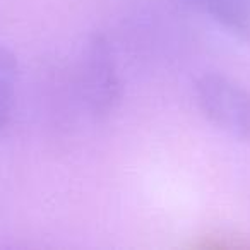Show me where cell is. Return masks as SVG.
I'll use <instances>...</instances> for the list:
<instances>
[{"label":"cell","mask_w":250,"mask_h":250,"mask_svg":"<svg viewBox=\"0 0 250 250\" xmlns=\"http://www.w3.org/2000/svg\"><path fill=\"white\" fill-rule=\"evenodd\" d=\"M77 87L84 108L94 120H104L122 101V79L110 40L93 33L83 45L77 65Z\"/></svg>","instance_id":"1"},{"label":"cell","mask_w":250,"mask_h":250,"mask_svg":"<svg viewBox=\"0 0 250 250\" xmlns=\"http://www.w3.org/2000/svg\"><path fill=\"white\" fill-rule=\"evenodd\" d=\"M199 110L228 136L250 141V89L231 77L204 72L194 84Z\"/></svg>","instance_id":"2"},{"label":"cell","mask_w":250,"mask_h":250,"mask_svg":"<svg viewBox=\"0 0 250 250\" xmlns=\"http://www.w3.org/2000/svg\"><path fill=\"white\" fill-rule=\"evenodd\" d=\"M190 11L211 19L219 28L250 43V0H177Z\"/></svg>","instance_id":"3"},{"label":"cell","mask_w":250,"mask_h":250,"mask_svg":"<svg viewBox=\"0 0 250 250\" xmlns=\"http://www.w3.org/2000/svg\"><path fill=\"white\" fill-rule=\"evenodd\" d=\"M18 60L7 48L0 46V137L7 132L16 106Z\"/></svg>","instance_id":"4"}]
</instances>
